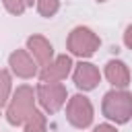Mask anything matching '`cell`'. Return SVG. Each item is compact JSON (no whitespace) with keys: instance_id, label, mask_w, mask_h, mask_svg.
I'll list each match as a JSON object with an SVG mask.
<instances>
[{"instance_id":"cell-1","label":"cell","mask_w":132,"mask_h":132,"mask_svg":"<svg viewBox=\"0 0 132 132\" xmlns=\"http://www.w3.org/2000/svg\"><path fill=\"white\" fill-rule=\"evenodd\" d=\"M101 113L116 124H126L132 118V93L126 89H111L103 95Z\"/></svg>"},{"instance_id":"cell-2","label":"cell","mask_w":132,"mask_h":132,"mask_svg":"<svg viewBox=\"0 0 132 132\" xmlns=\"http://www.w3.org/2000/svg\"><path fill=\"white\" fill-rule=\"evenodd\" d=\"M35 91L29 85H21L16 87V91L12 93V99L6 107V120L10 126H23L25 120L33 113L35 109Z\"/></svg>"},{"instance_id":"cell-3","label":"cell","mask_w":132,"mask_h":132,"mask_svg":"<svg viewBox=\"0 0 132 132\" xmlns=\"http://www.w3.org/2000/svg\"><path fill=\"white\" fill-rule=\"evenodd\" d=\"M99 45H101L99 35L93 33L89 27H74L66 39V50L78 58H91L99 50Z\"/></svg>"},{"instance_id":"cell-4","label":"cell","mask_w":132,"mask_h":132,"mask_svg":"<svg viewBox=\"0 0 132 132\" xmlns=\"http://www.w3.org/2000/svg\"><path fill=\"white\" fill-rule=\"evenodd\" d=\"M66 97H68V91L62 82H41L35 89V99L47 113L60 111L66 103Z\"/></svg>"},{"instance_id":"cell-5","label":"cell","mask_w":132,"mask_h":132,"mask_svg":"<svg viewBox=\"0 0 132 132\" xmlns=\"http://www.w3.org/2000/svg\"><path fill=\"white\" fill-rule=\"evenodd\" d=\"M66 120L74 128H89L93 122V103L85 95H74L68 99L66 105Z\"/></svg>"},{"instance_id":"cell-6","label":"cell","mask_w":132,"mask_h":132,"mask_svg":"<svg viewBox=\"0 0 132 132\" xmlns=\"http://www.w3.org/2000/svg\"><path fill=\"white\" fill-rule=\"evenodd\" d=\"M8 66L19 78H33L37 74V62L27 50H14L8 56Z\"/></svg>"},{"instance_id":"cell-7","label":"cell","mask_w":132,"mask_h":132,"mask_svg":"<svg viewBox=\"0 0 132 132\" xmlns=\"http://www.w3.org/2000/svg\"><path fill=\"white\" fill-rule=\"evenodd\" d=\"M72 58L70 56H66V54H62V56H56L41 72H39V78H41V82H60V80H64L68 74H70V70H72Z\"/></svg>"},{"instance_id":"cell-8","label":"cell","mask_w":132,"mask_h":132,"mask_svg":"<svg viewBox=\"0 0 132 132\" xmlns=\"http://www.w3.org/2000/svg\"><path fill=\"white\" fill-rule=\"evenodd\" d=\"M72 80H74L76 89H80V91H93L99 85V80H101V72H99V68L95 64L80 60L76 64V68H74Z\"/></svg>"},{"instance_id":"cell-9","label":"cell","mask_w":132,"mask_h":132,"mask_svg":"<svg viewBox=\"0 0 132 132\" xmlns=\"http://www.w3.org/2000/svg\"><path fill=\"white\" fill-rule=\"evenodd\" d=\"M27 52L43 68L54 60V45L43 35H31V37H27Z\"/></svg>"},{"instance_id":"cell-10","label":"cell","mask_w":132,"mask_h":132,"mask_svg":"<svg viewBox=\"0 0 132 132\" xmlns=\"http://www.w3.org/2000/svg\"><path fill=\"white\" fill-rule=\"evenodd\" d=\"M105 78L116 89H126L130 85V68L122 60H109L105 64Z\"/></svg>"},{"instance_id":"cell-11","label":"cell","mask_w":132,"mask_h":132,"mask_svg":"<svg viewBox=\"0 0 132 132\" xmlns=\"http://www.w3.org/2000/svg\"><path fill=\"white\" fill-rule=\"evenodd\" d=\"M23 128H25V132H45V130H47L45 113H43V111H39V109H33V113L25 120Z\"/></svg>"},{"instance_id":"cell-12","label":"cell","mask_w":132,"mask_h":132,"mask_svg":"<svg viewBox=\"0 0 132 132\" xmlns=\"http://www.w3.org/2000/svg\"><path fill=\"white\" fill-rule=\"evenodd\" d=\"M10 91H12V76L6 68L0 70V107L6 105L8 97H10Z\"/></svg>"},{"instance_id":"cell-13","label":"cell","mask_w":132,"mask_h":132,"mask_svg":"<svg viewBox=\"0 0 132 132\" xmlns=\"http://www.w3.org/2000/svg\"><path fill=\"white\" fill-rule=\"evenodd\" d=\"M37 12L45 19H52L58 10H60V0H33Z\"/></svg>"},{"instance_id":"cell-14","label":"cell","mask_w":132,"mask_h":132,"mask_svg":"<svg viewBox=\"0 0 132 132\" xmlns=\"http://www.w3.org/2000/svg\"><path fill=\"white\" fill-rule=\"evenodd\" d=\"M2 4H4V8H6L10 14H14V16H21V14L25 12V8H27V2H25V0H2Z\"/></svg>"},{"instance_id":"cell-15","label":"cell","mask_w":132,"mask_h":132,"mask_svg":"<svg viewBox=\"0 0 132 132\" xmlns=\"http://www.w3.org/2000/svg\"><path fill=\"white\" fill-rule=\"evenodd\" d=\"M124 43H126L128 50H132V25H128L126 31H124Z\"/></svg>"},{"instance_id":"cell-16","label":"cell","mask_w":132,"mask_h":132,"mask_svg":"<svg viewBox=\"0 0 132 132\" xmlns=\"http://www.w3.org/2000/svg\"><path fill=\"white\" fill-rule=\"evenodd\" d=\"M93 132H118V130H116V126H111V124H99V126L93 128Z\"/></svg>"},{"instance_id":"cell-17","label":"cell","mask_w":132,"mask_h":132,"mask_svg":"<svg viewBox=\"0 0 132 132\" xmlns=\"http://www.w3.org/2000/svg\"><path fill=\"white\" fill-rule=\"evenodd\" d=\"M27 2V6H33V0H25Z\"/></svg>"},{"instance_id":"cell-18","label":"cell","mask_w":132,"mask_h":132,"mask_svg":"<svg viewBox=\"0 0 132 132\" xmlns=\"http://www.w3.org/2000/svg\"><path fill=\"white\" fill-rule=\"evenodd\" d=\"M95 2H107V0H95Z\"/></svg>"}]
</instances>
